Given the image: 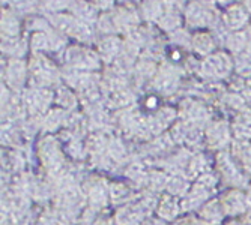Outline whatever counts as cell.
<instances>
[{
    "label": "cell",
    "instance_id": "1",
    "mask_svg": "<svg viewBox=\"0 0 251 225\" xmlns=\"http://www.w3.org/2000/svg\"><path fill=\"white\" fill-rule=\"evenodd\" d=\"M214 21V14L203 3L194 2L187 8V22L194 27H206Z\"/></svg>",
    "mask_w": 251,
    "mask_h": 225
},
{
    "label": "cell",
    "instance_id": "2",
    "mask_svg": "<svg viewBox=\"0 0 251 225\" xmlns=\"http://www.w3.org/2000/svg\"><path fill=\"white\" fill-rule=\"evenodd\" d=\"M203 69L212 77H226L232 69V62L226 54H212L204 60Z\"/></svg>",
    "mask_w": 251,
    "mask_h": 225
},
{
    "label": "cell",
    "instance_id": "3",
    "mask_svg": "<svg viewBox=\"0 0 251 225\" xmlns=\"http://www.w3.org/2000/svg\"><path fill=\"white\" fill-rule=\"evenodd\" d=\"M68 62L70 65L75 66V68H97L98 66V57L90 53L87 50H81V48H71L68 51Z\"/></svg>",
    "mask_w": 251,
    "mask_h": 225
},
{
    "label": "cell",
    "instance_id": "4",
    "mask_svg": "<svg viewBox=\"0 0 251 225\" xmlns=\"http://www.w3.org/2000/svg\"><path fill=\"white\" fill-rule=\"evenodd\" d=\"M248 21V12L241 6V5H233L224 14V22L229 29L233 30H241Z\"/></svg>",
    "mask_w": 251,
    "mask_h": 225
},
{
    "label": "cell",
    "instance_id": "5",
    "mask_svg": "<svg viewBox=\"0 0 251 225\" xmlns=\"http://www.w3.org/2000/svg\"><path fill=\"white\" fill-rule=\"evenodd\" d=\"M193 47L200 54H208V53H211L212 48H214L212 36L211 35H206V33H199L193 39Z\"/></svg>",
    "mask_w": 251,
    "mask_h": 225
},
{
    "label": "cell",
    "instance_id": "6",
    "mask_svg": "<svg viewBox=\"0 0 251 225\" xmlns=\"http://www.w3.org/2000/svg\"><path fill=\"white\" fill-rule=\"evenodd\" d=\"M121 47H122V44L116 38H105L100 44V50H101V53H102V56L105 59L115 57L121 51Z\"/></svg>",
    "mask_w": 251,
    "mask_h": 225
},
{
    "label": "cell",
    "instance_id": "7",
    "mask_svg": "<svg viewBox=\"0 0 251 225\" xmlns=\"http://www.w3.org/2000/svg\"><path fill=\"white\" fill-rule=\"evenodd\" d=\"M74 9H75V15L83 22L94 21L97 18V8L92 6L89 2H80V3H77Z\"/></svg>",
    "mask_w": 251,
    "mask_h": 225
},
{
    "label": "cell",
    "instance_id": "8",
    "mask_svg": "<svg viewBox=\"0 0 251 225\" xmlns=\"http://www.w3.org/2000/svg\"><path fill=\"white\" fill-rule=\"evenodd\" d=\"M23 80H25V66L21 62L15 60L8 68V81L11 84H21Z\"/></svg>",
    "mask_w": 251,
    "mask_h": 225
},
{
    "label": "cell",
    "instance_id": "9",
    "mask_svg": "<svg viewBox=\"0 0 251 225\" xmlns=\"http://www.w3.org/2000/svg\"><path fill=\"white\" fill-rule=\"evenodd\" d=\"M44 95H47L45 90H33L32 93H29V107H32L35 110L44 108L45 105L49 104V101H50V96L45 98Z\"/></svg>",
    "mask_w": 251,
    "mask_h": 225
},
{
    "label": "cell",
    "instance_id": "10",
    "mask_svg": "<svg viewBox=\"0 0 251 225\" xmlns=\"http://www.w3.org/2000/svg\"><path fill=\"white\" fill-rule=\"evenodd\" d=\"M251 39L247 38V33L245 32H236L235 35H232L229 38V47L233 50V51H241L242 48L248 47V44H250Z\"/></svg>",
    "mask_w": 251,
    "mask_h": 225
},
{
    "label": "cell",
    "instance_id": "11",
    "mask_svg": "<svg viewBox=\"0 0 251 225\" xmlns=\"http://www.w3.org/2000/svg\"><path fill=\"white\" fill-rule=\"evenodd\" d=\"M163 6H164L163 2H159V0H149L143 6V12L149 18H158V17H163Z\"/></svg>",
    "mask_w": 251,
    "mask_h": 225
},
{
    "label": "cell",
    "instance_id": "12",
    "mask_svg": "<svg viewBox=\"0 0 251 225\" xmlns=\"http://www.w3.org/2000/svg\"><path fill=\"white\" fill-rule=\"evenodd\" d=\"M177 213V207L175 204V201L170 198V197H166L164 201L161 202V209H159V215L167 218V219H172L173 216H176Z\"/></svg>",
    "mask_w": 251,
    "mask_h": 225
},
{
    "label": "cell",
    "instance_id": "13",
    "mask_svg": "<svg viewBox=\"0 0 251 225\" xmlns=\"http://www.w3.org/2000/svg\"><path fill=\"white\" fill-rule=\"evenodd\" d=\"M159 24H161L164 29L170 30V29H176L179 26V17L173 12H169V14H164L159 20Z\"/></svg>",
    "mask_w": 251,
    "mask_h": 225
},
{
    "label": "cell",
    "instance_id": "14",
    "mask_svg": "<svg viewBox=\"0 0 251 225\" xmlns=\"http://www.w3.org/2000/svg\"><path fill=\"white\" fill-rule=\"evenodd\" d=\"M158 89L159 90H164V92H169V90H173L176 89V77L173 74H164L161 78L158 81Z\"/></svg>",
    "mask_w": 251,
    "mask_h": 225
},
{
    "label": "cell",
    "instance_id": "15",
    "mask_svg": "<svg viewBox=\"0 0 251 225\" xmlns=\"http://www.w3.org/2000/svg\"><path fill=\"white\" fill-rule=\"evenodd\" d=\"M32 47L33 50H45V48H49L50 47V39L47 35H44V33H36L32 39Z\"/></svg>",
    "mask_w": 251,
    "mask_h": 225
},
{
    "label": "cell",
    "instance_id": "16",
    "mask_svg": "<svg viewBox=\"0 0 251 225\" xmlns=\"http://www.w3.org/2000/svg\"><path fill=\"white\" fill-rule=\"evenodd\" d=\"M221 134H223V135L227 134V129H226L224 125L220 123V125L214 126L212 131H209V141L217 143V140H218V144H223V141H224L226 138H221Z\"/></svg>",
    "mask_w": 251,
    "mask_h": 225
},
{
    "label": "cell",
    "instance_id": "17",
    "mask_svg": "<svg viewBox=\"0 0 251 225\" xmlns=\"http://www.w3.org/2000/svg\"><path fill=\"white\" fill-rule=\"evenodd\" d=\"M73 0H47V8L51 11H60L71 5Z\"/></svg>",
    "mask_w": 251,
    "mask_h": 225
},
{
    "label": "cell",
    "instance_id": "18",
    "mask_svg": "<svg viewBox=\"0 0 251 225\" xmlns=\"http://www.w3.org/2000/svg\"><path fill=\"white\" fill-rule=\"evenodd\" d=\"M113 2L115 0H89V3L95 6V8H100V9H108L113 6Z\"/></svg>",
    "mask_w": 251,
    "mask_h": 225
},
{
    "label": "cell",
    "instance_id": "19",
    "mask_svg": "<svg viewBox=\"0 0 251 225\" xmlns=\"http://www.w3.org/2000/svg\"><path fill=\"white\" fill-rule=\"evenodd\" d=\"M200 2H201L203 5H211V3L215 2V0H200Z\"/></svg>",
    "mask_w": 251,
    "mask_h": 225
},
{
    "label": "cell",
    "instance_id": "20",
    "mask_svg": "<svg viewBox=\"0 0 251 225\" xmlns=\"http://www.w3.org/2000/svg\"><path fill=\"white\" fill-rule=\"evenodd\" d=\"M245 5H247V8H248V11L251 12V0H247V2H245Z\"/></svg>",
    "mask_w": 251,
    "mask_h": 225
}]
</instances>
